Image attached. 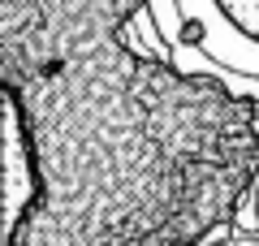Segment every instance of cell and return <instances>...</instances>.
<instances>
[{
    "label": "cell",
    "mask_w": 259,
    "mask_h": 246,
    "mask_svg": "<svg viewBox=\"0 0 259 246\" xmlns=\"http://www.w3.org/2000/svg\"><path fill=\"white\" fill-rule=\"evenodd\" d=\"M44 182L35 164V143L26 134V112H22L18 91H5V242L18 246L22 216L39 208Z\"/></svg>",
    "instance_id": "1"
},
{
    "label": "cell",
    "mask_w": 259,
    "mask_h": 246,
    "mask_svg": "<svg viewBox=\"0 0 259 246\" xmlns=\"http://www.w3.org/2000/svg\"><path fill=\"white\" fill-rule=\"evenodd\" d=\"M212 5L229 22V30H238L246 44H259V0H212Z\"/></svg>",
    "instance_id": "2"
}]
</instances>
